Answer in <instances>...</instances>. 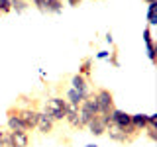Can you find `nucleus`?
Instances as JSON below:
<instances>
[{"mask_svg":"<svg viewBox=\"0 0 157 147\" xmlns=\"http://www.w3.org/2000/svg\"><path fill=\"white\" fill-rule=\"evenodd\" d=\"M98 116V104H96V98L94 94H88L85 100L81 102L78 106V120H81V126L86 127V124L92 120V118Z\"/></svg>","mask_w":157,"mask_h":147,"instance_id":"nucleus-1","label":"nucleus"},{"mask_svg":"<svg viewBox=\"0 0 157 147\" xmlns=\"http://www.w3.org/2000/svg\"><path fill=\"white\" fill-rule=\"evenodd\" d=\"M65 106H67V100L63 98H49V100L43 104V114H47L53 122H63L65 120Z\"/></svg>","mask_w":157,"mask_h":147,"instance_id":"nucleus-2","label":"nucleus"},{"mask_svg":"<svg viewBox=\"0 0 157 147\" xmlns=\"http://www.w3.org/2000/svg\"><path fill=\"white\" fill-rule=\"evenodd\" d=\"M96 104H98V114L100 116H110L114 110V94L108 88H98L94 92Z\"/></svg>","mask_w":157,"mask_h":147,"instance_id":"nucleus-3","label":"nucleus"},{"mask_svg":"<svg viewBox=\"0 0 157 147\" xmlns=\"http://www.w3.org/2000/svg\"><path fill=\"white\" fill-rule=\"evenodd\" d=\"M8 112H12L14 116H18V118H20V122H22V124L28 127V131H29V130H36L37 116H39V112H37V110H33V108H18V106H10V108H8Z\"/></svg>","mask_w":157,"mask_h":147,"instance_id":"nucleus-4","label":"nucleus"},{"mask_svg":"<svg viewBox=\"0 0 157 147\" xmlns=\"http://www.w3.org/2000/svg\"><path fill=\"white\" fill-rule=\"evenodd\" d=\"M110 124L112 126H116V127H120V130H124L126 126H130L132 124V114H128V112L124 110H112V114H110Z\"/></svg>","mask_w":157,"mask_h":147,"instance_id":"nucleus-5","label":"nucleus"},{"mask_svg":"<svg viewBox=\"0 0 157 147\" xmlns=\"http://www.w3.org/2000/svg\"><path fill=\"white\" fill-rule=\"evenodd\" d=\"M65 120H67V124L71 127H75V130H82L81 120H78V106L69 104V102H67V106H65Z\"/></svg>","mask_w":157,"mask_h":147,"instance_id":"nucleus-6","label":"nucleus"},{"mask_svg":"<svg viewBox=\"0 0 157 147\" xmlns=\"http://www.w3.org/2000/svg\"><path fill=\"white\" fill-rule=\"evenodd\" d=\"M36 130L39 131V134H51V131L55 130V122H53L47 114L39 112V116H37V124H36Z\"/></svg>","mask_w":157,"mask_h":147,"instance_id":"nucleus-7","label":"nucleus"},{"mask_svg":"<svg viewBox=\"0 0 157 147\" xmlns=\"http://www.w3.org/2000/svg\"><path fill=\"white\" fill-rule=\"evenodd\" d=\"M86 127H88V131H90L92 135H104L106 134V122H104V118H102L100 114H98L96 118H92L90 122L86 124Z\"/></svg>","mask_w":157,"mask_h":147,"instance_id":"nucleus-8","label":"nucleus"},{"mask_svg":"<svg viewBox=\"0 0 157 147\" xmlns=\"http://www.w3.org/2000/svg\"><path fill=\"white\" fill-rule=\"evenodd\" d=\"M10 143H12V147H29V134L10 131Z\"/></svg>","mask_w":157,"mask_h":147,"instance_id":"nucleus-9","label":"nucleus"},{"mask_svg":"<svg viewBox=\"0 0 157 147\" xmlns=\"http://www.w3.org/2000/svg\"><path fill=\"white\" fill-rule=\"evenodd\" d=\"M106 134L110 135V139H112V141H118V143H130V139L126 137V134H124V131H122L120 127L112 126V124L106 127Z\"/></svg>","mask_w":157,"mask_h":147,"instance_id":"nucleus-10","label":"nucleus"},{"mask_svg":"<svg viewBox=\"0 0 157 147\" xmlns=\"http://www.w3.org/2000/svg\"><path fill=\"white\" fill-rule=\"evenodd\" d=\"M71 88H75V90L78 92H85V94H88V81L82 75H73L71 77Z\"/></svg>","mask_w":157,"mask_h":147,"instance_id":"nucleus-11","label":"nucleus"},{"mask_svg":"<svg viewBox=\"0 0 157 147\" xmlns=\"http://www.w3.org/2000/svg\"><path fill=\"white\" fill-rule=\"evenodd\" d=\"M6 114H8V127H6L8 131H24V134H28V127L20 122L18 116H14L12 112H6Z\"/></svg>","mask_w":157,"mask_h":147,"instance_id":"nucleus-12","label":"nucleus"},{"mask_svg":"<svg viewBox=\"0 0 157 147\" xmlns=\"http://www.w3.org/2000/svg\"><path fill=\"white\" fill-rule=\"evenodd\" d=\"M65 96H67V102H69V104H75V106H81V102L85 100V98H86L88 94H85V92H78V90H75V88H69Z\"/></svg>","mask_w":157,"mask_h":147,"instance_id":"nucleus-13","label":"nucleus"},{"mask_svg":"<svg viewBox=\"0 0 157 147\" xmlns=\"http://www.w3.org/2000/svg\"><path fill=\"white\" fill-rule=\"evenodd\" d=\"M132 126H136L140 131L147 127V116L145 114H132Z\"/></svg>","mask_w":157,"mask_h":147,"instance_id":"nucleus-14","label":"nucleus"},{"mask_svg":"<svg viewBox=\"0 0 157 147\" xmlns=\"http://www.w3.org/2000/svg\"><path fill=\"white\" fill-rule=\"evenodd\" d=\"M63 10V0H45V12L59 14Z\"/></svg>","mask_w":157,"mask_h":147,"instance_id":"nucleus-15","label":"nucleus"},{"mask_svg":"<svg viewBox=\"0 0 157 147\" xmlns=\"http://www.w3.org/2000/svg\"><path fill=\"white\" fill-rule=\"evenodd\" d=\"M147 22H149V26L157 24V2L147 4Z\"/></svg>","mask_w":157,"mask_h":147,"instance_id":"nucleus-16","label":"nucleus"},{"mask_svg":"<svg viewBox=\"0 0 157 147\" xmlns=\"http://www.w3.org/2000/svg\"><path fill=\"white\" fill-rule=\"evenodd\" d=\"M90 69H92V59L90 57H86V59H82V63L78 65V75H82V77H88L90 75Z\"/></svg>","mask_w":157,"mask_h":147,"instance_id":"nucleus-17","label":"nucleus"},{"mask_svg":"<svg viewBox=\"0 0 157 147\" xmlns=\"http://www.w3.org/2000/svg\"><path fill=\"white\" fill-rule=\"evenodd\" d=\"M0 147H12V143H10V131L4 130V127H0Z\"/></svg>","mask_w":157,"mask_h":147,"instance_id":"nucleus-18","label":"nucleus"},{"mask_svg":"<svg viewBox=\"0 0 157 147\" xmlns=\"http://www.w3.org/2000/svg\"><path fill=\"white\" fill-rule=\"evenodd\" d=\"M26 8H28L26 0H12V10H16V12H24Z\"/></svg>","mask_w":157,"mask_h":147,"instance_id":"nucleus-19","label":"nucleus"},{"mask_svg":"<svg viewBox=\"0 0 157 147\" xmlns=\"http://www.w3.org/2000/svg\"><path fill=\"white\" fill-rule=\"evenodd\" d=\"M12 12V0H0V14Z\"/></svg>","mask_w":157,"mask_h":147,"instance_id":"nucleus-20","label":"nucleus"},{"mask_svg":"<svg viewBox=\"0 0 157 147\" xmlns=\"http://www.w3.org/2000/svg\"><path fill=\"white\" fill-rule=\"evenodd\" d=\"M32 4L39 10V12H45V0H32Z\"/></svg>","mask_w":157,"mask_h":147,"instance_id":"nucleus-21","label":"nucleus"},{"mask_svg":"<svg viewBox=\"0 0 157 147\" xmlns=\"http://www.w3.org/2000/svg\"><path fill=\"white\" fill-rule=\"evenodd\" d=\"M144 131H147V137H149L151 141H157V134H155V127H145Z\"/></svg>","mask_w":157,"mask_h":147,"instance_id":"nucleus-22","label":"nucleus"},{"mask_svg":"<svg viewBox=\"0 0 157 147\" xmlns=\"http://www.w3.org/2000/svg\"><path fill=\"white\" fill-rule=\"evenodd\" d=\"M157 126V114L147 116V127H155Z\"/></svg>","mask_w":157,"mask_h":147,"instance_id":"nucleus-23","label":"nucleus"},{"mask_svg":"<svg viewBox=\"0 0 157 147\" xmlns=\"http://www.w3.org/2000/svg\"><path fill=\"white\" fill-rule=\"evenodd\" d=\"M144 41H145V43L153 41V37H151V29H149V28H145V29H144Z\"/></svg>","mask_w":157,"mask_h":147,"instance_id":"nucleus-24","label":"nucleus"},{"mask_svg":"<svg viewBox=\"0 0 157 147\" xmlns=\"http://www.w3.org/2000/svg\"><path fill=\"white\" fill-rule=\"evenodd\" d=\"M110 63H112L114 67L120 65V63H118V53H116V51H114V53H110Z\"/></svg>","mask_w":157,"mask_h":147,"instance_id":"nucleus-25","label":"nucleus"},{"mask_svg":"<svg viewBox=\"0 0 157 147\" xmlns=\"http://www.w3.org/2000/svg\"><path fill=\"white\" fill-rule=\"evenodd\" d=\"M108 57V51H98L96 53V59H106Z\"/></svg>","mask_w":157,"mask_h":147,"instance_id":"nucleus-26","label":"nucleus"},{"mask_svg":"<svg viewBox=\"0 0 157 147\" xmlns=\"http://www.w3.org/2000/svg\"><path fill=\"white\" fill-rule=\"evenodd\" d=\"M67 4H69V6H78L81 0H67Z\"/></svg>","mask_w":157,"mask_h":147,"instance_id":"nucleus-27","label":"nucleus"},{"mask_svg":"<svg viewBox=\"0 0 157 147\" xmlns=\"http://www.w3.org/2000/svg\"><path fill=\"white\" fill-rule=\"evenodd\" d=\"M106 41H108V43H112V33H110V32L106 33Z\"/></svg>","mask_w":157,"mask_h":147,"instance_id":"nucleus-28","label":"nucleus"},{"mask_svg":"<svg viewBox=\"0 0 157 147\" xmlns=\"http://www.w3.org/2000/svg\"><path fill=\"white\" fill-rule=\"evenodd\" d=\"M145 2H147V4H151V2H157V0H145Z\"/></svg>","mask_w":157,"mask_h":147,"instance_id":"nucleus-29","label":"nucleus"},{"mask_svg":"<svg viewBox=\"0 0 157 147\" xmlns=\"http://www.w3.org/2000/svg\"><path fill=\"white\" fill-rule=\"evenodd\" d=\"M86 147H98V145H94V143H90V145H86Z\"/></svg>","mask_w":157,"mask_h":147,"instance_id":"nucleus-30","label":"nucleus"}]
</instances>
